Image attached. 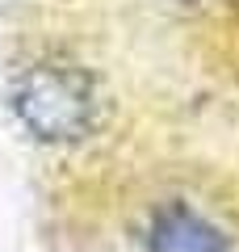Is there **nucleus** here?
Returning <instances> with one entry per match:
<instances>
[{"instance_id": "nucleus-1", "label": "nucleus", "mask_w": 239, "mask_h": 252, "mask_svg": "<svg viewBox=\"0 0 239 252\" xmlns=\"http://www.w3.org/2000/svg\"><path fill=\"white\" fill-rule=\"evenodd\" d=\"M9 109L34 143L76 147L105 122V101L84 67L63 59H38L9 84Z\"/></svg>"}, {"instance_id": "nucleus-2", "label": "nucleus", "mask_w": 239, "mask_h": 252, "mask_svg": "<svg viewBox=\"0 0 239 252\" xmlns=\"http://www.w3.org/2000/svg\"><path fill=\"white\" fill-rule=\"evenodd\" d=\"M151 252H227V240L214 223H206L189 206H168L151 219L147 231Z\"/></svg>"}, {"instance_id": "nucleus-3", "label": "nucleus", "mask_w": 239, "mask_h": 252, "mask_svg": "<svg viewBox=\"0 0 239 252\" xmlns=\"http://www.w3.org/2000/svg\"><path fill=\"white\" fill-rule=\"evenodd\" d=\"M180 4H193V0H180Z\"/></svg>"}]
</instances>
